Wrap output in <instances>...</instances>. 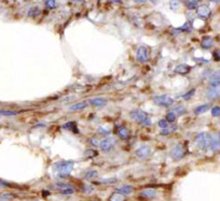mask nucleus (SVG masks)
Returning <instances> with one entry per match:
<instances>
[{
    "mask_svg": "<svg viewBox=\"0 0 220 201\" xmlns=\"http://www.w3.org/2000/svg\"><path fill=\"white\" fill-rule=\"evenodd\" d=\"M75 167V161L72 160H62L53 165V171L56 173L59 179H65L71 173Z\"/></svg>",
    "mask_w": 220,
    "mask_h": 201,
    "instance_id": "obj_1",
    "label": "nucleus"
},
{
    "mask_svg": "<svg viewBox=\"0 0 220 201\" xmlns=\"http://www.w3.org/2000/svg\"><path fill=\"white\" fill-rule=\"evenodd\" d=\"M130 117L133 120H135L136 123H138L141 126H150L151 125V119L149 117V115L146 112H144L143 110L139 109H134L130 112Z\"/></svg>",
    "mask_w": 220,
    "mask_h": 201,
    "instance_id": "obj_2",
    "label": "nucleus"
},
{
    "mask_svg": "<svg viewBox=\"0 0 220 201\" xmlns=\"http://www.w3.org/2000/svg\"><path fill=\"white\" fill-rule=\"evenodd\" d=\"M153 103L161 108H171L174 104L175 100L168 95H159L153 97Z\"/></svg>",
    "mask_w": 220,
    "mask_h": 201,
    "instance_id": "obj_3",
    "label": "nucleus"
},
{
    "mask_svg": "<svg viewBox=\"0 0 220 201\" xmlns=\"http://www.w3.org/2000/svg\"><path fill=\"white\" fill-rule=\"evenodd\" d=\"M209 138L211 135L206 132H200L195 138V144L200 150L206 151L209 147Z\"/></svg>",
    "mask_w": 220,
    "mask_h": 201,
    "instance_id": "obj_4",
    "label": "nucleus"
},
{
    "mask_svg": "<svg viewBox=\"0 0 220 201\" xmlns=\"http://www.w3.org/2000/svg\"><path fill=\"white\" fill-rule=\"evenodd\" d=\"M187 154V149L183 146V144H176L175 146L172 147L169 155L174 160H180L186 156Z\"/></svg>",
    "mask_w": 220,
    "mask_h": 201,
    "instance_id": "obj_5",
    "label": "nucleus"
},
{
    "mask_svg": "<svg viewBox=\"0 0 220 201\" xmlns=\"http://www.w3.org/2000/svg\"><path fill=\"white\" fill-rule=\"evenodd\" d=\"M117 144V139L113 137H106L105 139L100 140L99 142V149L103 152H110Z\"/></svg>",
    "mask_w": 220,
    "mask_h": 201,
    "instance_id": "obj_6",
    "label": "nucleus"
},
{
    "mask_svg": "<svg viewBox=\"0 0 220 201\" xmlns=\"http://www.w3.org/2000/svg\"><path fill=\"white\" fill-rule=\"evenodd\" d=\"M206 98L209 100H215L220 98V84L209 85L206 90Z\"/></svg>",
    "mask_w": 220,
    "mask_h": 201,
    "instance_id": "obj_7",
    "label": "nucleus"
},
{
    "mask_svg": "<svg viewBox=\"0 0 220 201\" xmlns=\"http://www.w3.org/2000/svg\"><path fill=\"white\" fill-rule=\"evenodd\" d=\"M136 59L140 62V64H145V62H148L149 60V51L147 49V46L145 45H140L137 49V52H136Z\"/></svg>",
    "mask_w": 220,
    "mask_h": 201,
    "instance_id": "obj_8",
    "label": "nucleus"
},
{
    "mask_svg": "<svg viewBox=\"0 0 220 201\" xmlns=\"http://www.w3.org/2000/svg\"><path fill=\"white\" fill-rule=\"evenodd\" d=\"M208 150L213 151V152H218V151H220V132H216V134L211 135Z\"/></svg>",
    "mask_w": 220,
    "mask_h": 201,
    "instance_id": "obj_9",
    "label": "nucleus"
},
{
    "mask_svg": "<svg viewBox=\"0 0 220 201\" xmlns=\"http://www.w3.org/2000/svg\"><path fill=\"white\" fill-rule=\"evenodd\" d=\"M151 153H152V151H151V147L149 145H141L140 147L136 150L135 154L140 159H147V158L150 157Z\"/></svg>",
    "mask_w": 220,
    "mask_h": 201,
    "instance_id": "obj_10",
    "label": "nucleus"
},
{
    "mask_svg": "<svg viewBox=\"0 0 220 201\" xmlns=\"http://www.w3.org/2000/svg\"><path fill=\"white\" fill-rule=\"evenodd\" d=\"M212 14V10L208 6H205V4H201V6H198L196 8V15L202 19H207Z\"/></svg>",
    "mask_w": 220,
    "mask_h": 201,
    "instance_id": "obj_11",
    "label": "nucleus"
},
{
    "mask_svg": "<svg viewBox=\"0 0 220 201\" xmlns=\"http://www.w3.org/2000/svg\"><path fill=\"white\" fill-rule=\"evenodd\" d=\"M208 82L209 85L220 84V69L211 72V74L208 75Z\"/></svg>",
    "mask_w": 220,
    "mask_h": 201,
    "instance_id": "obj_12",
    "label": "nucleus"
},
{
    "mask_svg": "<svg viewBox=\"0 0 220 201\" xmlns=\"http://www.w3.org/2000/svg\"><path fill=\"white\" fill-rule=\"evenodd\" d=\"M190 71H191V67L188 66V65H184V64L178 65V66H176V68L174 69V72H175L176 74H179V75H186V74H188Z\"/></svg>",
    "mask_w": 220,
    "mask_h": 201,
    "instance_id": "obj_13",
    "label": "nucleus"
},
{
    "mask_svg": "<svg viewBox=\"0 0 220 201\" xmlns=\"http://www.w3.org/2000/svg\"><path fill=\"white\" fill-rule=\"evenodd\" d=\"M91 105L93 107H96V108H102V107H105L107 104V99L105 98H102V97H96V98H93V99H90L88 100Z\"/></svg>",
    "mask_w": 220,
    "mask_h": 201,
    "instance_id": "obj_14",
    "label": "nucleus"
},
{
    "mask_svg": "<svg viewBox=\"0 0 220 201\" xmlns=\"http://www.w3.org/2000/svg\"><path fill=\"white\" fill-rule=\"evenodd\" d=\"M156 195H158V193L153 188H146V189L140 192V196L143 198H146V199H154Z\"/></svg>",
    "mask_w": 220,
    "mask_h": 201,
    "instance_id": "obj_15",
    "label": "nucleus"
},
{
    "mask_svg": "<svg viewBox=\"0 0 220 201\" xmlns=\"http://www.w3.org/2000/svg\"><path fill=\"white\" fill-rule=\"evenodd\" d=\"M118 137L120 138L121 140L125 141V140H128L131 137V131L128 128H126L124 126H121L118 129Z\"/></svg>",
    "mask_w": 220,
    "mask_h": 201,
    "instance_id": "obj_16",
    "label": "nucleus"
},
{
    "mask_svg": "<svg viewBox=\"0 0 220 201\" xmlns=\"http://www.w3.org/2000/svg\"><path fill=\"white\" fill-rule=\"evenodd\" d=\"M214 39L212 37H204L201 41V47L204 50H209L214 46Z\"/></svg>",
    "mask_w": 220,
    "mask_h": 201,
    "instance_id": "obj_17",
    "label": "nucleus"
},
{
    "mask_svg": "<svg viewBox=\"0 0 220 201\" xmlns=\"http://www.w3.org/2000/svg\"><path fill=\"white\" fill-rule=\"evenodd\" d=\"M88 104H90V102H88V101L77 102V103L70 105V107H69V110H70V111H72V112H75V111H81V110H84Z\"/></svg>",
    "mask_w": 220,
    "mask_h": 201,
    "instance_id": "obj_18",
    "label": "nucleus"
},
{
    "mask_svg": "<svg viewBox=\"0 0 220 201\" xmlns=\"http://www.w3.org/2000/svg\"><path fill=\"white\" fill-rule=\"evenodd\" d=\"M116 192L120 193V194H122L124 196H127V195H131L134 192V187L131 186V185H123V186L117 188Z\"/></svg>",
    "mask_w": 220,
    "mask_h": 201,
    "instance_id": "obj_19",
    "label": "nucleus"
},
{
    "mask_svg": "<svg viewBox=\"0 0 220 201\" xmlns=\"http://www.w3.org/2000/svg\"><path fill=\"white\" fill-rule=\"evenodd\" d=\"M209 109H212V105L211 103H204V104H201V105H198L196 108H194V113L195 114H203V113H205L208 111Z\"/></svg>",
    "mask_w": 220,
    "mask_h": 201,
    "instance_id": "obj_20",
    "label": "nucleus"
},
{
    "mask_svg": "<svg viewBox=\"0 0 220 201\" xmlns=\"http://www.w3.org/2000/svg\"><path fill=\"white\" fill-rule=\"evenodd\" d=\"M192 28H193V27H192V23L190 21H188V22L184 23L183 26L176 28L175 31H178V32H190L191 30H192Z\"/></svg>",
    "mask_w": 220,
    "mask_h": 201,
    "instance_id": "obj_21",
    "label": "nucleus"
},
{
    "mask_svg": "<svg viewBox=\"0 0 220 201\" xmlns=\"http://www.w3.org/2000/svg\"><path fill=\"white\" fill-rule=\"evenodd\" d=\"M40 14H41V10H40V8L37 7V6L31 7L28 10V12H27V15H28V17H32V19L39 16Z\"/></svg>",
    "mask_w": 220,
    "mask_h": 201,
    "instance_id": "obj_22",
    "label": "nucleus"
},
{
    "mask_svg": "<svg viewBox=\"0 0 220 201\" xmlns=\"http://www.w3.org/2000/svg\"><path fill=\"white\" fill-rule=\"evenodd\" d=\"M108 201H125V196L120 194V193H118V192H116V193H113V194L110 195Z\"/></svg>",
    "mask_w": 220,
    "mask_h": 201,
    "instance_id": "obj_23",
    "label": "nucleus"
},
{
    "mask_svg": "<svg viewBox=\"0 0 220 201\" xmlns=\"http://www.w3.org/2000/svg\"><path fill=\"white\" fill-rule=\"evenodd\" d=\"M97 177H98V172L96 171V170H87V171L84 173V179L87 181L95 180Z\"/></svg>",
    "mask_w": 220,
    "mask_h": 201,
    "instance_id": "obj_24",
    "label": "nucleus"
},
{
    "mask_svg": "<svg viewBox=\"0 0 220 201\" xmlns=\"http://www.w3.org/2000/svg\"><path fill=\"white\" fill-rule=\"evenodd\" d=\"M165 119L167 120L169 124H173V123H175L176 119H177L176 113L174 112V111H169V112H167V113H166V115H165Z\"/></svg>",
    "mask_w": 220,
    "mask_h": 201,
    "instance_id": "obj_25",
    "label": "nucleus"
},
{
    "mask_svg": "<svg viewBox=\"0 0 220 201\" xmlns=\"http://www.w3.org/2000/svg\"><path fill=\"white\" fill-rule=\"evenodd\" d=\"M19 111H12V110H0V115L1 116H15L19 115Z\"/></svg>",
    "mask_w": 220,
    "mask_h": 201,
    "instance_id": "obj_26",
    "label": "nucleus"
},
{
    "mask_svg": "<svg viewBox=\"0 0 220 201\" xmlns=\"http://www.w3.org/2000/svg\"><path fill=\"white\" fill-rule=\"evenodd\" d=\"M168 4L172 11H177L180 8V0H169Z\"/></svg>",
    "mask_w": 220,
    "mask_h": 201,
    "instance_id": "obj_27",
    "label": "nucleus"
},
{
    "mask_svg": "<svg viewBox=\"0 0 220 201\" xmlns=\"http://www.w3.org/2000/svg\"><path fill=\"white\" fill-rule=\"evenodd\" d=\"M44 6L47 9L53 10V9H56L57 8V2H56V0H45Z\"/></svg>",
    "mask_w": 220,
    "mask_h": 201,
    "instance_id": "obj_28",
    "label": "nucleus"
},
{
    "mask_svg": "<svg viewBox=\"0 0 220 201\" xmlns=\"http://www.w3.org/2000/svg\"><path fill=\"white\" fill-rule=\"evenodd\" d=\"M177 130V127L176 126H174L173 128H171V127H167V128H164V129H162L161 130V132H160V135H171L172 132H174V131H176Z\"/></svg>",
    "mask_w": 220,
    "mask_h": 201,
    "instance_id": "obj_29",
    "label": "nucleus"
},
{
    "mask_svg": "<svg viewBox=\"0 0 220 201\" xmlns=\"http://www.w3.org/2000/svg\"><path fill=\"white\" fill-rule=\"evenodd\" d=\"M14 198L13 194H10V193H3V194L0 195V201H11Z\"/></svg>",
    "mask_w": 220,
    "mask_h": 201,
    "instance_id": "obj_30",
    "label": "nucleus"
},
{
    "mask_svg": "<svg viewBox=\"0 0 220 201\" xmlns=\"http://www.w3.org/2000/svg\"><path fill=\"white\" fill-rule=\"evenodd\" d=\"M173 111L176 113V115H179V116H181V115L186 114L187 110H186V108H184V107H183V105H178V107L174 108V110H173Z\"/></svg>",
    "mask_w": 220,
    "mask_h": 201,
    "instance_id": "obj_31",
    "label": "nucleus"
},
{
    "mask_svg": "<svg viewBox=\"0 0 220 201\" xmlns=\"http://www.w3.org/2000/svg\"><path fill=\"white\" fill-rule=\"evenodd\" d=\"M65 129L67 130H72V131H77V124L75 122H69V123H66V124L63 126Z\"/></svg>",
    "mask_w": 220,
    "mask_h": 201,
    "instance_id": "obj_32",
    "label": "nucleus"
},
{
    "mask_svg": "<svg viewBox=\"0 0 220 201\" xmlns=\"http://www.w3.org/2000/svg\"><path fill=\"white\" fill-rule=\"evenodd\" d=\"M184 4H186V7L188 8L189 10H196V8H198V3L191 1V0H186V1H184Z\"/></svg>",
    "mask_w": 220,
    "mask_h": 201,
    "instance_id": "obj_33",
    "label": "nucleus"
},
{
    "mask_svg": "<svg viewBox=\"0 0 220 201\" xmlns=\"http://www.w3.org/2000/svg\"><path fill=\"white\" fill-rule=\"evenodd\" d=\"M118 180L116 179V177H111V179H104L100 181V184H104V185H108V184H115V183H117Z\"/></svg>",
    "mask_w": 220,
    "mask_h": 201,
    "instance_id": "obj_34",
    "label": "nucleus"
},
{
    "mask_svg": "<svg viewBox=\"0 0 220 201\" xmlns=\"http://www.w3.org/2000/svg\"><path fill=\"white\" fill-rule=\"evenodd\" d=\"M212 115H213L214 117H219L220 116V107L215 105V107L212 108Z\"/></svg>",
    "mask_w": 220,
    "mask_h": 201,
    "instance_id": "obj_35",
    "label": "nucleus"
},
{
    "mask_svg": "<svg viewBox=\"0 0 220 201\" xmlns=\"http://www.w3.org/2000/svg\"><path fill=\"white\" fill-rule=\"evenodd\" d=\"M158 126L160 128H162V129H164V128H167L169 126V123L165 119H160V120H159V123H158Z\"/></svg>",
    "mask_w": 220,
    "mask_h": 201,
    "instance_id": "obj_36",
    "label": "nucleus"
},
{
    "mask_svg": "<svg viewBox=\"0 0 220 201\" xmlns=\"http://www.w3.org/2000/svg\"><path fill=\"white\" fill-rule=\"evenodd\" d=\"M194 93H195V89L193 88V89H191L190 92H188V93H187V94L183 95V96H181V97H183L184 100H189V99H191V98L193 97Z\"/></svg>",
    "mask_w": 220,
    "mask_h": 201,
    "instance_id": "obj_37",
    "label": "nucleus"
},
{
    "mask_svg": "<svg viewBox=\"0 0 220 201\" xmlns=\"http://www.w3.org/2000/svg\"><path fill=\"white\" fill-rule=\"evenodd\" d=\"M98 134H102V135H109V132H110V130H109V128H104V127H100V128H98Z\"/></svg>",
    "mask_w": 220,
    "mask_h": 201,
    "instance_id": "obj_38",
    "label": "nucleus"
},
{
    "mask_svg": "<svg viewBox=\"0 0 220 201\" xmlns=\"http://www.w3.org/2000/svg\"><path fill=\"white\" fill-rule=\"evenodd\" d=\"M82 190L85 193V194H91L93 192V187L91 185H83Z\"/></svg>",
    "mask_w": 220,
    "mask_h": 201,
    "instance_id": "obj_39",
    "label": "nucleus"
},
{
    "mask_svg": "<svg viewBox=\"0 0 220 201\" xmlns=\"http://www.w3.org/2000/svg\"><path fill=\"white\" fill-rule=\"evenodd\" d=\"M85 155H87V157H95L96 155H97V153H96L94 150H87V152H85Z\"/></svg>",
    "mask_w": 220,
    "mask_h": 201,
    "instance_id": "obj_40",
    "label": "nucleus"
},
{
    "mask_svg": "<svg viewBox=\"0 0 220 201\" xmlns=\"http://www.w3.org/2000/svg\"><path fill=\"white\" fill-rule=\"evenodd\" d=\"M213 56H214V59L219 61L220 60V50H216L214 53H213Z\"/></svg>",
    "mask_w": 220,
    "mask_h": 201,
    "instance_id": "obj_41",
    "label": "nucleus"
},
{
    "mask_svg": "<svg viewBox=\"0 0 220 201\" xmlns=\"http://www.w3.org/2000/svg\"><path fill=\"white\" fill-rule=\"evenodd\" d=\"M91 144L93 145V146H99V140L96 139V138H93V139H91Z\"/></svg>",
    "mask_w": 220,
    "mask_h": 201,
    "instance_id": "obj_42",
    "label": "nucleus"
},
{
    "mask_svg": "<svg viewBox=\"0 0 220 201\" xmlns=\"http://www.w3.org/2000/svg\"><path fill=\"white\" fill-rule=\"evenodd\" d=\"M107 1L112 2V3H121V2H122V0H107Z\"/></svg>",
    "mask_w": 220,
    "mask_h": 201,
    "instance_id": "obj_43",
    "label": "nucleus"
},
{
    "mask_svg": "<svg viewBox=\"0 0 220 201\" xmlns=\"http://www.w3.org/2000/svg\"><path fill=\"white\" fill-rule=\"evenodd\" d=\"M149 1L151 2V3L152 4H158L159 3V1H160V0H149Z\"/></svg>",
    "mask_w": 220,
    "mask_h": 201,
    "instance_id": "obj_44",
    "label": "nucleus"
},
{
    "mask_svg": "<svg viewBox=\"0 0 220 201\" xmlns=\"http://www.w3.org/2000/svg\"><path fill=\"white\" fill-rule=\"evenodd\" d=\"M134 1L137 2V3H145L147 0H134Z\"/></svg>",
    "mask_w": 220,
    "mask_h": 201,
    "instance_id": "obj_45",
    "label": "nucleus"
},
{
    "mask_svg": "<svg viewBox=\"0 0 220 201\" xmlns=\"http://www.w3.org/2000/svg\"><path fill=\"white\" fill-rule=\"evenodd\" d=\"M71 1H75V2H82L83 0H71Z\"/></svg>",
    "mask_w": 220,
    "mask_h": 201,
    "instance_id": "obj_46",
    "label": "nucleus"
},
{
    "mask_svg": "<svg viewBox=\"0 0 220 201\" xmlns=\"http://www.w3.org/2000/svg\"><path fill=\"white\" fill-rule=\"evenodd\" d=\"M209 1H211V2H219L220 0H209Z\"/></svg>",
    "mask_w": 220,
    "mask_h": 201,
    "instance_id": "obj_47",
    "label": "nucleus"
},
{
    "mask_svg": "<svg viewBox=\"0 0 220 201\" xmlns=\"http://www.w3.org/2000/svg\"><path fill=\"white\" fill-rule=\"evenodd\" d=\"M191 1H193V2H196V3H198V1H199V0H191Z\"/></svg>",
    "mask_w": 220,
    "mask_h": 201,
    "instance_id": "obj_48",
    "label": "nucleus"
},
{
    "mask_svg": "<svg viewBox=\"0 0 220 201\" xmlns=\"http://www.w3.org/2000/svg\"><path fill=\"white\" fill-rule=\"evenodd\" d=\"M90 201H99V200H97V199H93V200H90Z\"/></svg>",
    "mask_w": 220,
    "mask_h": 201,
    "instance_id": "obj_49",
    "label": "nucleus"
}]
</instances>
